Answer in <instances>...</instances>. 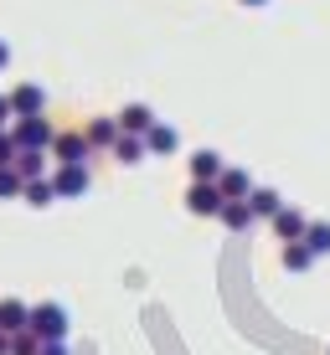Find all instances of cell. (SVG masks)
Returning a JSON list of instances; mask_svg holds the SVG:
<instances>
[{
    "mask_svg": "<svg viewBox=\"0 0 330 355\" xmlns=\"http://www.w3.org/2000/svg\"><path fill=\"white\" fill-rule=\"evenodd\" d=\"M52 186H57L63 201H72V196H88L93 175H88V165H57V170H52Z\"/></svg>",
    "mask_w": 330,
    "mask_h": 355,
    "instance_id": "obj_5",
    "label": "cell"
},
{
    "mask_svg": "<svg viewBox=\"0 0 330 355\" xmlns=\"http://www.w3.org/2000/svg\"><path fill=\"white\" fill-rule=\"evenodd\" d=\"M0 67H10V46L6 42H0Z\"/></svg>",
    "mask_w": 330,
    "mask_h": 355,
    "instance_id": "obj_26",
    "label": "cell"
},
{
    "mask_svg": "<svg viewBox=\"0 0 330 355\" xmlns=\"http://www.w3.org/2000/svg\"><path fill=\"white\" fill-rule=\"evenodd\" d=\"M21 201H26V206H36V211H42V206L63 201V196H57V186H52V175H47V180H26V191H21Z\"/></svg>",
    "mask_w": 330,
    "mask_h": 355,
    "instance_id": "obj_15",
    "label": "cell"
},
{
    "mask_svg": "<svg viewBox=\"0 0 330 355\" xmlns=\"http://www.w3.org/2000/svg\"><path fill=\"white\" fill-rule=\"evenodd\" d=\"M145 155H150V144H145L140 134H119V144H114V160L119 165H140Z\"/></svg>",
    "mask_w": 330,
    "mask_h": 355,
    "instance_id": "obj_14",
    "label": "cell"
},
{
    "mask_svg": "<svg viewBox=\"0 0 330 355\" xmlns=\"http://www.w3.org/2000/svg\"><path fill=\"white\" fill-rule=\"evenodd\" d=\"M217 191H222L227 201H248V196L258 191V186H253V175H248V170L227 165V170H222V180H217Z\"/></svg>",
    "mask_w": 330,
    "mask_h": 355,
    "instance_id": "obj_9",
    "label": "cell"
},
{
    "mask_svg": "<svg viewBox=\"0 0 330 355\" xmlns=\"http://www.w3.org/2000/svg\"><path fill=\"white\" fill-rule=\"evenodd\" d=\"M248 206H253V216H268V222H274V216L284 211V196H279V191H268V186H258V191L248 196Z\"/></svg>",
    "mask_w": 330,
    "mask_h": 355,
    "instance_id": "obj_16",
    "label": "cell"
},
{
    "mask_svg": "<svg viewBox=\"0 0 330 355\" xmlns=\"http://www.w3.org/2000/svg\"><path fill=\"white\" fill-rule=\"evenodd\" d=\"M52 160H57V165H88V160H93V144H88V134H83V129H57Z\"/></svg>",
    "mask_w": 330,
    "mask_h": 355,
    "instance_id": "obj_3",
    "label": "cell"
},
{
    "mask_svg": "<svg viewBox=\"0 0 330 355\" xmlns=\"http://www.w3.org/2000/svg\"><path fill=\"white\" fill-rule=\"evenodd\" d=\"M145 144H150V155H176L181 150V134L170 124H155L150 134H145Z\"/></svg>",
    "mask_w": 330,
    "mask_h": 355,
    "instance_id": "obj_17",
    "label": "cell"
},
{
    "mask_svg": "<svg viewBox=\"0 0 330 355\" xmlns=\"http://www.w3.org/2000/svg\"><path fill=\"white\" fill-rule=\"evenodd\" d=\"M222 206H227V196L217 186H206V180H191L186 186V211L191 216H222Z\"/></svg>",
    "mask_w": 330,
    "mask_h": 355,
    "instance_id": "obj_4",
    "label": "cell"
},
{
    "mask_svg": "<svg viewBox=\"0 0 330 355\" xmlns=\"http://www.w3.org/2000/svg\"><path fill=\"white\" fill-rule=\"evenodd\" d=\"M0 329H6V335H21V329H31V304L0 299Z\"/></svg>",
    "mask_w": 330,
    "mask_h": 355,
    "instance_id": "obj_11",
    "label": "cell"
},
{
    "mask_svg": "<svg viewBox=\"0 0 330 355\" xmlns=\"http://www.w3.org/2000/svg\"><path fill=\"white\" fill-rule=\"evenodd\" d=\"M47 160H52V155L21 150V155H16V170H21V180H47Z\"/></svg>",
    "mask_w": 330,
    "mask_h": 355,
    "instance_id": "obj_19",
    "label": "cell"
},
{
    "mask_svg": "<svg viewBox=\"0 0 330 355\" xmlns=\"http://www.w3.org/2000/svg\"><path fill=\"white\" fill-rule=\"evenodd\" d=\"M222 155H217V150H197V155H191V180H206V186H217V180H222Z\"/></svg>",
    "mask_w": 330,
    "mask_h": 355,
    "instance_id": "obj_12",
    "label": "cell"
},
{
    "mask_svg": "<svg viewBox=\"0 0 330 355\" xmlns=\"http://www.w3.org/2000/svg\"><path fill=\"white\" fill-rule=\"evenodd\" d=\"M274 232H279V242H304V232H310V216L295 211V206H284V211L274 216Z\"/></svg>",
    "mask_w": 330,
    "mask_h": 355,
    "instance_id": "obj_10",
    "label": "cell"
},
{
    "mask_svg": "<svg viewBox=\"0 0 330 355\" xmlns=\"http://www.w3.org/2000/svg\"><path fill=\"white\" fill-rule=\"evenodd\" d=\"M114 119H119V129H124V134H140V139H145V134H150L155 124H160L150 103H129L124 114H114Z\"/></svg>",
    "mask_w": 330,
    "mask_h": 355,
    "instance_id": "obj_7",
    "label": "cell"
},
{
    "mask_svg": "<svg viewBox=\"0 0 330 355\" xmlns=\"http://www.w3.org/2000/svg\"><path fill=\"white\" fill-rule=\"evenodd\" d=\"M83 134H88V144H93V150H114L124 129H119V119L99 114V119H88V124H83Z\"/></svg>",
    "mask_w": 330,
    "mask_h": 355,
    "instance_id": "obj_8",
    "label": "cell"
},
{
    "mask_svg": "<svg viewBox=\"0 0 330 355\" xmlns=\"http://www.w3.org/2000/svg\"><path fill=\"white\" fill-rule=\"evenodd\" d=\"M31 329L47 340V345H57V340H67V329H72V320H67V309L63 304H31Z\"/></svg>",
    "mask_w": 330,
    "mask_h": 355,
    "instance_id": "obj_2",
    "label": "cell"
},
{
    "mask_svg": "<svg viewBox=\"0 0 330 355\" xmlns=\"http://www.w3.org/2000/svg\"><path fill=\"white\" fill-rule=\"evenodd\" d=\"M16 124V108H10V93H0V129Z\"/></svg>",
    "mask_w": 330,
    "mask_h": 355,
    "instance_id": "obj_24",
    "label": "cell"
},
{
    "mask_svg": "<svg viewBox=\"0 0 330 355\" xmlns=\"http://www.w3.org/2000/svg\"><path fill=\"white\" fill-rule=\"evenodd\" d=\"M21 191H26V180H21V170H16V165H6V170H0V201H16Z\"/></svg>",
    "mask_w": 330,
    "mask_h": 355,
    "instance_id": "obj_22",
    "label": "cell"
},
{
    "mask_svg": "<svg viewBox=\"0 0 330 355\" xmlns=\"http://www.w3.org/2000/svg\"><path fill=\"white\" fill-rule=\"evenodd\" d=\"M315 268V252L304 242H284V273H310Z\"/></svg>",
    "mask_w": 330,
    "mask_h": 355,
    "instance_id": "obj_18",
    "label": "cell"
},
{
    "mask_svg": "<svg viewBox=\"0 0 330 355\" xmlns=\"http://www.w3.org/2000/svg\"><path fill=\"white\" fill-rule=\"evenodd\" d=\"M42 355H67V345L57 340V345H42Z\"/></svg>",
    "mask_w": 330,
    "mask_h": 355,
    "instance_id": "obj_25",
    "label": "cell"
},
{
    "mask_svg": "<svg viewBox=\"0 0 330 355\" xmlns=\"http://www.w3.org/2000/svg\"><path fill=\"white\" fill-rule=\"evenodd\" d=\"M16 134H10V129H0V170H6V165H16Z\"/></svg>",
    "mask_w": 330,
    "mask_h": 355,
    "instance_id": "obj_23",
    "label": "cell"
},
{
    "mask_svg": "<svg viewBox=\"0 0 330 355\" xmlns=\"http://www.w3.org/2000/svg\"><path fill=\"white\" fill-rule=\"evenodd\" d=\"M0 355H10V335H6V329H0Z\"/></svg>",
    "mask_w": 330,
    "mask_h": 355,
    "instance_id": "obj_27",
    "label": "cell"
},
{
    "mask_svg": "<svg viewBox=\"0 0 330 355\" xmlns=\"http://www.w3.org/2000/svg\"><path fill=\"white\" fill-rule=\"evenodd\" d=\"M10 134H16V150H36V155H52V144H57V129H52V119H16L10 124Z\"/></svg>",
    "mask_w": 330,
    "mask_h": 355,
    "instance_id": "obj_1",
    "label": "cell"
},
{
    "mask_svg": "<svg viewBox=\"0 0 330 355\" xmlns=\"http://www.w3.org/2000/svg\"><path fill=\"white\" fill-rule=\"evenodd\" d=\"M47 340L36 335V329H21V335H10V355H42Z\"/></svg>",
    "mask_w": 330,
    "mask_h": 355,
    "instance_id": "obj_21",
    "label": "cell"
},
{
    "mask_svg": "<svg viewBox=\"0 0 330 355\" xmlns=\"http://www.w3.org/2000/svg\"><path fill=\"white\" fill-rule=\"evenodd\" d=\"M242 6H268V0H242Z\"/></svg>",
    "mask_w": 330,
    "mask_h": 355,
    "instance_id": "obj_28",
    "label": "cell"
},
{
    "mask_svg": "<svg viewBox=\"0 0 330 355\" xmlns=\"http://www.w3.org/2000/svg\"><path fill=\"white\" fill-rule=\"evenodd\" d=\"M217 222H222L227 232H248L253 222H258V216H253V206H248V201H227V206H222V216H217Z\"/></svg>",
    "mask_w": 330,
    "mask_h": 355,
    "instance_id": "obj_13",
    "label": "cell"
},
{
    "mask_svg": "<svg viewBox=\"0 0 330 355\" xmlns=\"http://www.w3.org/2000/svg\"><path fill=\"white\" fill-rule=\"evenodd\" d=\"M10 108H16V119H36L47 108V93L36 83H21V88H10Z\"/></svg>",
    "mask_w": 330,
    "mask_h": 355,
    "instance_id": "obj_6",
    "label": "cell"
},
{
    "mask_svg": "<svg viewBox=\"0 0 330 355\" xmlns=\"http://www.w3.org/2000/svg\"><path fill=\"white\" fill-rule=\"evenodd\" d=\"M304 248H310L315 258H325V252H330V222H310V232H304Z\"/></svg>",
    "mask_w": 330,
    "mask_h": 355,
    "instance_id": "obj_20",
    "label": "cell"
}]
</instances>
